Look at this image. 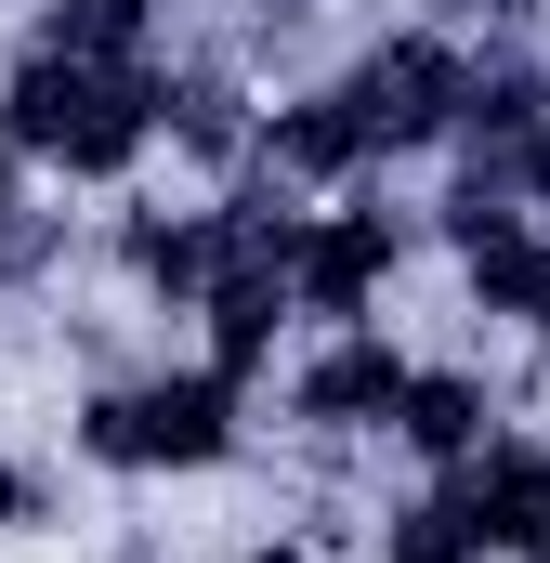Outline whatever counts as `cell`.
Segmentation results:
<instances>
[{"label":"cell","instance_id":"1","mask_svg":"<svg viewBox=\"0 0 550 563\" xmlns=\"http://www.w3.org/2000/svg\"><path fill=\"white\" fill-rule=\"evenodd\" d=\"M0 144L40 170V184H132L157 157V53L144 66H92V53H13L0 66Z\"/></svg>","mask_w":550,"mask_h":563},{"label":"cell","instance_id":"2","mask_svg":"<svg viewBox=\"0 0 550 563\" xmlns=\"http://www.w3.org/2000/svg\"><path fill=\"white\" fill-rule=\"evenodd\" d=\"M237 445H250V380H223L210 354L79 394V459L92 472H223Z\"/></svg>","mask_w":550,"mask_h":563},{"label":"cell","instance_id":"3","mask_svg":"<svg viewBox=\"0 0 550 563\" xmlns=\"http://www.w3.org/2000/svg\"><path fill=\"white\" fill-rule=\"evenodd\" d=\"M328 92H341V119L367 132V170H394V157H419V144H459L472 40H459V26H394V40H367Z\"/></svg>","mask_w":550,"mask_h":563},{"label":"cell","instance_id":"4","mask_svg":"<svg viewBox=\"0 0 550 563\" xmlns=\"http://www.w3.org/2000/svg\"><path fill=\"white\" fill-rule=\"evenodd\" d=\"M394 263H407V223L354 184V197H328L315 223H301V263H288V288H301V328H381V288H394Z\"/></svg>","mask_w":550,"mask_h":563},{"label":"cell","instance_id":"5","mask_svg":"<svg viewBox=\"0 0 550 563\" xmlns=\"http://www.w3.org/2000/svg\"><path fill=\"white\" fill-rule=\"evenodd\" d=\"M407 354L381 341V328H315L288 367H275V407L301 432H394V407H407Z\"/></svg>","mask_w":550,"mask_h":563},{"label":"cell","instance_id":"6","mask_svg":"<svg viewBox=\"0 0 550 563\" xmlns=\"http://www.w3.org/2000/svg\"><path fill=\"white\" fill-rule=\"evenodd\" d=\"M106 250H119L144 314H197L210 276H223V250H237V223H223V197H132L106 223Z\"/></svg>","mask_w":550,"mask_h":563},{"label":"cell","instance_id":"7","mask_svg":"<svg viewBox=\"0 0 550 563\" xmlns=\"http://www.w3.org/2000/svg\"><path fill=\"white\" fill-rule=\"evenodd\" d=\"M288 263H301V250H263V236L223 250V276H210V301H197V354H210L223 380H275V367H288V328H301Z\"/></svg>","mask_w":550,"mask_h":563},{"label":"cell","instance_id":"8","mask_svg":"<svg viewBox=\"0 0 550 563\" xmlns=\"http://www.w3.org/2000/svg\"><path fill=\"white\" fill-rule=\"evenodd\" d=\"M459 485V511H472V538H485V563H525L550 538V445H525V432H498L472 472H446Z\"/></svg>","mask_w":550,"mask_h":563},{"label":"cell","instance_id":"9","mask_svg":"<svg viewBox=\"0 0 550 563\" xmlns=\"http://www.w3.org/2000/svg\"><path fill=\"white\" fill-rule=\"evenodd\" d=\"M394 445H407L419 472H472V459L498 445V394H485V367H419L407 407H394Z\"/></svg>","mask_w":550,"mask_h":563},{"label":"cell","instance_id":"10","mask_svg":"<svg viewBox=\"0 0 550 563\" xmlns=\"http://www.w3.org/2000/svg\"><path fill=\"white\" fill-rule=\"evenodd\" d=\"M26 40L40 53H92V66H144L157 53V0H40Z\"/></svg>","mask_w":550,"mask_h":563},{"label":"cell","instance_id":"11","mask_svg":"<svg viewBox=\"0 0 550 563\" xmlns=\"http://www.w3.org/2000/svg\"><path fill=\"white\" fill-rule=\"evenodd\" d=\"M381 563H485V538H472V511H459V485H446V472H432L419 498L381 511Z\"/></svg>","mask_w":550,"mask_h":563},{"label":"cell","instance_id":"12","mask_svg":"<svg viewBox=\"0 0 550 563\" xmlns=\"http://www.w3.org/2000/svg\"><path fill=\"white\" fill-rule=\"evenodd\" d=\"M40 511H53V498H40V472H26V459H0V538H40Z\"/></svg>","mask_w":550,"mask_h":563},{"label":"cell","instance_id":"13","mask_svg":"<svg viewBox=\"0 0 550 563\" xmlns=\"http://www.w3.org/2000/svg\"><path fill=\"white\" fill-rule=\"evenodd\" d=\"M512 197H525V210H550V119L525 132V157H512Z\"/></svg>","mask_w":550,"mask_h":563},{"label":"cell","instance_id":"14","mask_svg":"<svg viewBox=\"0 0 550 563\" xmlns=\"http://www.w3.org/2000/svg\"><path fill=\"white\" fill-rule=\"evenodd\" d=\"M26 184H40V170H26V157H13V144H0V250H13V236H26Z\"/></svg>","mask_w":550,"mask_h":563},{"label":"cell","instance_id":"15","mask_svg":"<svg viewBox=\"0 0 550 563\" xmlns=\"http://www.w3.org/2000/svg\"><path fill=\"white\" fill-rule=\"evenodd\" d=\"M446 26H512V13H538V0H432Z\"/></svg>","mask_w":550,"mask_h":563},{"label":"cell","instance_id":"16","mask_svg":"<svg viewBox=\"0 0 550 563\" xmlns=\"http://www.w3.org/2000/svg\"><path fill=\"white\" fill-rule=\"evenodd\" d=\"M237 563H328V551H315V538H250Z\"/></svg>","mask_w":550,"mask_h":563}]
</instances>
